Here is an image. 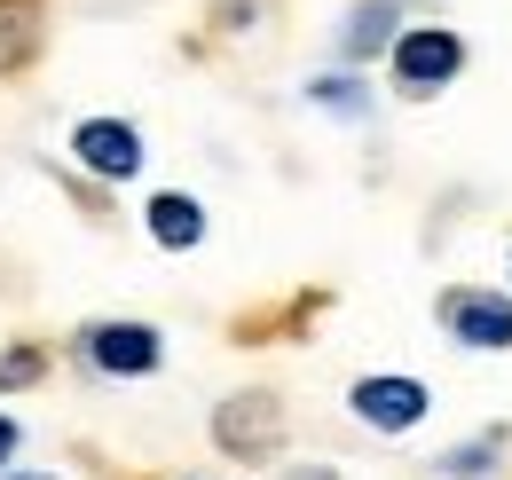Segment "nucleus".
<instances>
[{
    "mask_svg": "<svg viewBox=\"0 0 512 480\" xmlns=\"http://www.w3.org/2000/svg\"><path fill=\"white\" fill-rule=\"evenodd\" d=\"M284 480H339L331 465H300V473H284Z\"/></svg>",
    "mask_w": 512,
    "mask_h": 480,
    "instance_id": "obj_14",
    "label": "nucleus"
},
{
    "mask_svg": "<svg viewBox=\"0 0 512 480\" xmlns=\"http://www.w3.org/2000/svg\"><path fill=\"white\" fill-rule=\"evenodd\" d=\"M347 410L371 425V433H410V425H426L434 394H426V378H410V370H371V378L347 386Z\"/></svg>",
    "mask_w": 512,
    "mask_h": 480,
    "instance_id": "obj_5",
    "label": "nucleus"
},
{
    "mask_svg": "<svg viewBox=\"0 0 512 480\" xmlns=\"http://www.w3.org/2000/svg\"><path fill=\"white\" fill-rule=\"evenodd\" d=\"M394 16H402L394 0H363V8H355V16L339 24V56H347V63H363V56H386V48H394V32H402Z\"/></svg>",
    "mask_w": 512,
    "mask_h": 480,
    "instance_id": "obj_9",
    "label": "nucleus"
},
{
    "mask_svg": "<svg viewBox=\"0 0 512 480\" xmlns=\"http://www.w3.org/2000/svg\"><path fill=\"white\" fill-rule=\"evenodd\" d=\"M142 237L158 244V252H197L205 244V205H197L190 189H150L142 197Z\"/></svg>",
    "mask_w": 512,
    "mask_h": 480,
    "instance_id": "obj_7",
    "label": "nucleus"
},
{
    "mask_svg": "<svg viewBox=\"0 0 512 480\" xmlns=\"http://www.w3.org/2000/svg\"><path fill=\"white\" fill-rule=\"evenodd\" d=\"M48 48V0H0V79L32 71Z\"/></svg>",
    "mask_w": 512,
    "mask_h": 480,
    "instance_id": "obj_8",
    "label": "nucleus"
},
{
    "mask_svg": "<svg viewBox=\"0 0 512 480\" xmlns=\"http://www.w3.org/2000/svg\"><path fill=\"white\" fill-rule=\"evenodd\" d=\"M79 362L103 370V378H150V370L166 362V331H158V323H134V315L79 323Z\"/></svg>",
    "mask_w": 512,
    "mask_h": 480,
    "instance_id": "obj_3",
    "label": "nucleus"
},
{
    "mask_svg": "<svg viewBox=\"0 0 512 480\" xmlns=\"http://www.w3.org/2000/svg\"><path fill=\"white\" fill-rule=\"evenodd\" d=\"M8 480H48V473H8Z\"/></svg>",
    "mask_w": 512,
    "mask_h": 480,
    "instance_id": "obj_15",
    "label": "nucleus"
},
{
    "mask_svg": "<svg viewBox=\"0 0 512 480\" xmlns=\"http://www.w3.org/2000/svg\"><path fill=\"white\" fill-rule=\"evenodd\" d=\"M40 378H48V347L16 339V347L0 355V394H24V386H40Z\"/></svg>",
    "mask_w": 512,
    "mask_h": 480,
    "instance_id": "obj_10",
    "label": "nucleus"
},
{
    "mask_svg": "<svg viewBox=\"0 0 512 480\" xmlns=\"http://www.w3.org/2000/svg\"><path fill=\"white\" fill-rule=\"evenodd\" d=\"M386 71H394V95L426 103V95H442L449 79L465 71V40L449 24H402L394 48H386Z\"/></svg>",
    "mask_w": 512,
    "mask_h": 480,
    "instance_id": "obj_2",
    "label": "nucleus"
},
{
    "mask_svg": "<svg viewBox=\"0 0 512 480\" xmlns=\"http://www.w3.org/2000/svg\"><path fill=\"white\" fill-rule=\"evenodd\" d=\"M442 323H449L457 347H481V355H505V347H512V300H505V292L449 284V292H442Z\"/></svg>",
    "mask_w": 512,
    "mask_h": 480,
    "instance_id": "obj_6",
    "label": "nucleus"
},
{
    "mask_svg": "<svg viewBox=\"0 0 512 480\" xmlns=\"http://www.w3.org/2000/svg\"><path fill=\"white\" fill-rule=\"evenodd\" d=\"M284 394L276 386H245V394H221V410H213V449L221 457H237V465H268L276 449H284Z\"/></svg>",
    "mask_w": 512,
    "mask_h": 480,
    "instance_id": "obj_1",
    "label": "nucleus"
},
{
    "mask_svg": "<svg viewBox=\"0 0 512 480\" xmlns=\"http://www.w3.org/2000/svg\"><path fill=\"white\" fill-rule=\"evenodd\" d=\"M497 441H505V433H481V441L449 449V457H442V473H449V480H473V473H489V465H497Z\"/></svg>",
    "mask_w": 512,
    "mask_h": 480,
    "instance_id": "obj_11",
    "label": "nucleus"
},
{
    "mask_svg": "<svg viewBox=\"0 0 512 480\" xmlns=\"http://www.w3.org/2000/svg\"><path fill=\"white\" fill-rule=\"evenodd\" d=\"M308 95H316L323 111H347V119H363V111H371V95H363V79H316Z\"/></svg>",
    "mask_w": 512,
    "mask_h": 480,
    "instance_id": "obj_12",
    "label": "nucleus"
},
{
    "mask_svg": "<svg viewBox=\"0 0 512 480\" xmlns=\"http://www.w3.org/2000/svg\"><path fill=\"white\" fill-rule=\"evenodd\" d=\"M142 126L134 119H111V111H87V119H71V166L79 174H95L103 189L111 181H134L142 174Z\"/></svg>",
    "mask_w": 512,
    "mask_h": 480,
    "instance_id": "obj_4",
    "label": "nucleus"
},
{
    "mask_svg": "<svg viewBox=\"0 0 512 480\" xmlns=\"http://www.w3.org/2000/svg\"><path fill=\"white\" fill-rule=\"evenodd\" d=\"M16 441H24V425H16L8 410H0V473H8V457H16Z\"/></svg>",
    "mask_w": 512,
    "mask_h": 480,
    "instance_id": "obj_13",
    "label": "nucleus"
}]
</instances>
